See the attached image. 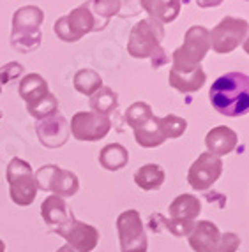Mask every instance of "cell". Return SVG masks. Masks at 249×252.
Masks as SVG:
<instances>
[{
	"instance_id": "obj_34",
	"label": "cell",
	"mask_w": 249,
	"mask_h": 252,
	"mask_svg": "<svg viewBox=\"0 0 249 252\" xmlns=\"http://www.w3.org/2000/svg\"><path fill=\"white\" fill-rule=\"evenodd\" d=\"M224 0H196V4L202 9H211V7H217V5L223 4Z\"/></svg>"
},
{
	"instance_id": "obj_37",
	"label": "cell",
	"mask_w": 249,
	"mask_h": 252,
	"mask_svg": "<svg viewBox=\"0 0 249 252\" xmlns=\"http://www.w3.org/2000/svg\"><path fill=\"white\" fill-rule=\"evenodd\" d=\"M0 252H5V244L2 240H0Z\"/></svg>"
},
{
	"instance_id": "obj_22",
	"label": "cell",
	"mask_w": 249,
	"mask_h": 252,
	"mask_svg": "<svg viewBox=\"0 0 249 252\" xmlns=\"http://www.w3.org/2000/svg\"><path fill=\"white\" fill-rule=\"evenodd\" d=\"M168 212L172 219H193V220H196V217L202 212V203L193 194H180L172 201Z\"/></svg>"
},
{
	"instance_id": "obj_13",
	"label": "cell",
	"mask_w": 249,
	"mask_h": 252,
	"mask_svg": "<svg viewBox=\"0 0 249 252\" xmlns=\"http://www.w3.org/2000/svg\"><path fill=\"white\" fill-rule=\"evenodd\" d=\"M221 238L219 227L212 220H196L194 229L187 236L189 247L194 252H211Z\"/></svg>"
},
{
	"instance_id": "obj_31",
	"label": "cell",
	"mask_w": 249,
	"mask_h": 252,
	"mask_svg": "<svg viewBox=\"0 0 249 252\" xmlns=\"http://www.w3.org/2000/svg\"><path fill=\"white\" fill-rule=\"evenodd\" d=\"M161 127L165 130L166 139H177L186 132L187 122L182 117H177V115H166V117L161 118Z\"/></svg>"
},
{
	"instance_id": "obj_33",
	"label": "cell",
	"mask_w": 249,
	"mask_h": 252,
	"mask_svg": "<svg viewBox=\"0 0 249 252\" xmlns=\"http://www.w3.org/2000/svg\"><path fill=\"white\" fill-rule=\"evenodd\" d=\"M23 74V65L20 62H9L4 67H0V85H5L9 81L16 80Z\"/></svg>"
},
{
	"instance_id": "obj_11",
	"label": "cell",
	"mask_w": 249,
	"mask_h": 252,
	"mask_svg": "<svg viewBox=\"0 0 249 252\" xmlns=\"http://www.w3.org/2000/svg\"><path fill=\"white\" fill-rule=\"evenodd\" d=\"M55 233L62 236L69 247L76 252H92L99 244V231L90 224L76 220L74 215L66 224L55 227Z\"/></svg>"
},
{
	"instance_id": "obj_12",
	"label": "cell",
	"mask_w": 249,
	"mask_h": 252,
	"mask_svg": "<svg viewBox=\"0 0 249 252\" xmlns=\"http://www.w3.org/2000/svg\"><path fill=\"white\" fill-rule=\"evenodd\" d=\"M36 134L42 147L46 148H60L68 143L69 139V122L62 115L42 118L36 124Z\"/></svg>"
},
{
	"instance_id": "obj_18",
	"label": "cell",
	"mask_w": 249,
	"mask_h": 252,
	"mask_svg": "<svg viewBox=\"0 0 249 252\" xmlns=\"http://www.w3.org/2000/svg\"><path fill=\"white\" fill-rule=\"evenodd\" d=\"M41 215H42V220L48 226L59 227L72 217V212L69 210L66 199L60 198V196H55V194H50L41 205Z\"/></svg>"
},
{
	"instance_id": "obj_9",
	"label": "cell",
	"mask_w": 249,
	"mask_h": 252,
	"mask_svg": "<svg viewBox=\"0 0 249 252\" xmlns=\"http://www.w3.org/2000/svg\"><path fill=\"white\" fill-rule=\"evenodd\" d=\"M111 130L110 117L94 113V111H78L72 115L69 132L78 141H99L106 138Z\"/></svg>"
},
{
	"instance_id": "obj_36",
	"label": "cell",
	"mask_w": 249,
	"mask_h": 252,
	"mask_svg": "<svg viewBox=\"0 0 249 252\" xmlns=\"http://www.w3.org/2000/svg\"><path fill=\"white\" fill-rule=\"evenodd\" d=\"M57 252H76V251H74V249H71L69 245H64V247H60Z\"/></svg>"
},
{
	"instance_id": "obj_6",
	"label": "cell",
	"mask_w": 249,
	"mask_h": 252,
	"mask_svg": "<svg viewBox=\"0 0 249 252\" xmlns=\"http://www.w3.org/2000/svg\"><path fill=\"white\" fill-rule=\"evenodd\" d=\"M37 189L51 192L60 198H72L80 190V180L72 171L64 169L57 164H46L34 173Z\"/></svg>"
},
{
	"instance_id": "obj_27",
	"label": "cell",
	"mask_w": 249,
	"mask_h": 252,
	"mask_svg": "<svg viewBox=\"0 0 249 252\" xmlns=\"http://www.w3.org/2000/svg\"><path fill=\"white\" fill-rule=\"evenodd\" d=\"M152 117H154L152 108H150L147 102H142V101L133 102V104L126 109V113H124V120H126V124L131 127V129H136V127L147 124Z\"/></svg>"
},
{
	"instance_id": "obj_21",
	"label": "cell",
	"mask_w": 249,
	"mask_h": 252,
	"mask_svg": "<svg viewBox=\"0 0 249 252\" xmlns=\"http://www.w3.org/2000/svg\"><path fill=\"white\" fill-rule=\"evenodd\" d=\"M127 162H129V152L120 143L106 145L99 152V164L108 171H118L126 168Z\"/></svg>"
},
{
	"instance_id": "obj_30",
	"label": "cell",
	"mask_w": 249,
	"mask_h": 252,
	"mask_svg": "<svg viewBox=\"0 0 249 252\" xmlns=\"http://www.w3.org/2000/svg\"><path fill=\"white\" fill-rule=\"evenodd\" d=\"M161 220V224L172 233L173 236L182 238V236H189L191 231L194 229V224L196 220L193 219H172V217H163V215H156Z\"/></svg>"
},
{
	"instance_id": "obj_5",
	"label": "cell",
	"mask_w": 249,
	"mask_h": 252,
	"mask_svg": "<svg viewBox=\"0 0 249 252\" xmlns=\"http://www.w3.org/2000/svg\"><path fill=\"white\" fill-rule=\"evenodd\" d=\"M9 184V198L18 206H30L37 196V185L34 180V171L27 160L14 157L11 159L5 171Z\"/></svg>"
},
{
	"instance_id": "obj_14",
	"label": "cell",
	"mask_w": 249,
	"mask_h": 252,
	"mask_svg": "<svg viewBox=\"0 0 249 252\" xmlns=\"http://www.w3.org/2000/svg\"><path fill=\"white\" fill-rule=\"evenodd\" d=\"M205 147L209 154L215 157H223L237 147V132L226 126L214 127L205 136Z\"/></svg>"
},
{
	"instance_id": "obj_38",
	"label": "cell",
	"mask_w": 249,
	"mask_h": 252,
	"mask_svg": "<svg viewBox=\"0 0 249 252\" xmlns=\"http://www.w3.org/2000/svg\"><path fill=\"white\" fill-rule=\"evenodd\" d=\"M0 94H2V85H0Z\"/></svg>"
},
{
	"instance_id": "obj_24",
	"label": "cell",
	"mask_w": 249,
	"mask_h": 252,
	"mask_svg": "<svg viewBox=\"0 0 249 252\" xmlns=\"http://www.w3.org/2000/svg\"><path fill=\"white\" fill-rule=\"evenodd\" d=\"M89 104L94 113L110 117L118 106V95L113 89H110V87H101L96 94L90 95Z\"/></svg>"
},
{
	"instance_id": "obj_15",
	"label": "cell",
	"mask_w": 249,
	"mask_h": 252,
	"mask_svg": "<svg viewBox=\"0 0 249 252\" xmlns=\"http://www.w3.org/2000/svg\"><path fill=\"white\" fill-rule=\"evenodd\" d=\"M207 81V74L202 65L191 69V71H170V87L178 90L180 94L198 92Z\"/></svg>"
},
{
	"instance_id": "obj_39",
	"label": "cell",
	"mask_w": 249,
	"mask_h": 252,
	"mask_svg": "<svg viewBox=\"0 0 249 252\" xmlns=\"http://www.w3.org/2000/svg\"><path fill=\"white\" fill-rule=\"evenodd\" d=\"M0 118H2V111H0Z\"/></svg>"
},
{
	"instance_id": "obj_35",
	"label": "cell",
	"mask_w": 249,
	"mask_h": 252,
	"mask_svg": "<svg viewBox=\"0 0 249 252\" xmlns=\"http://www.w3.org/2000/svg\"><path fill=\"white\" fill-rule=\"evenodd\" d=\"M242 46H244V51H246V53L249 55V34L246 35V39L242 41Z\"/></svg>"
},
{
	"instance_id": "obj_25",
	"label": "cell",
	"mask_w": 249,
	"mask_h": 252,
	"mask_svg": "<svg viewBox=\"0 0 249 252\" xmlns=\"http://www.w3.org/2000/svg\"><path fill=\"white\" fill-rule=\"evenodd\" d=\"M72 85L76 92L90 97L103 87V78L94 69H80L72 78Z\"/></svg>"
},
{
	"instance_id": "obj_23",
	"label": "cell",
	"mask_w": 249,
	"mask_h": 252,
	"mask_svg": "<svg viewBox=\"0 0 249 252\" xmlns=\"http://www.w3.org/2000/svg\"><path fill=\"white\" fill-rule=\"evenodd\" d=\"M165 169L159 164H145L135 173V184L142 190H157L165 184Z\"/></svg>"
},
{
	"instance_id": "obj_28",
	"label": "cell",
	"mask_w": 249,
	"mask_h": 252,
	"mask_svg": "<svg viewBox=\"0 0 249 252\" xmlns=\"http://www.w3.org/2000/svg\"><path fill=\"white\" fill-rule=\"evenodd\" d=\"M90 7L97 20L101 21V25L106 27L111 18L120 14L122 2L120 0H90Z\"/></svg>"
},
{
	"instance_id": "obj_29",
	"label": "cell",
	"mask_w": 249,
	"mask_h": 252,
	"mask_svg": "<svg viewBox=\"0 0 249 252\" xmlns=\"http://www.w3.org/2000/svg\"><path fill=\"white\" fill-rule=\"evenodd\" d=\"M42 42L41 30L34 34H14L11 32V46L18 50L20 53H32L36 51Z\"/></svg>"
},
{
	"instance_id": "obj_1",
	"label": "cell",
	"mask_w": 249,
	"mask_h": 252,
	"mask_svg": "<svg viewBox=\"0 0 249 252\" xmlns=\"http://www.w3.org/2000/svg\"><path fill=\"white\" fill-rule=\"evenodd\" d=\"M211 104L224 117H242L249 113V76L226 72L212 83L209 90Z\"/></svg>"
},
{
	"instance_id": "obj_19",
	"label": "cell",
	"mask_w": 249,
	"mask_h": 252,
	"mask_svg": "<svg viewBox=\"0 0 249 252\" xmlns=\"http://www.w3.org/2000/svg\"><path fill=\"white\" fill-rule=\"evenodd\" d=\"M135 130V139L140 147L143 148H156L166 141L165 130L161 127V118L154 115L147 124L136 127Z\"/></svg>"
},
{
	"instance_id": "obj_20",
	"label": "cell",
	"mask_w": 249,
	"mask_h": 252,
	"mask_svg": "<svg viewBox=\"0 0 249 252\" xmlns=\"http://www.w3.org/2000/svg\"><path fill=\"white\" fill-rule=\"evenodd\" d=\"M48 92H50L48 81L41 74H37V72L23 76V80L20 81V87H18V94L25 101V104L37 101L42 95H46Z\"/></svg>"
},
{
	"instance_id": "obj_32",
	"label": "cell",
	"mask_w": 249,
	"mask_h": 252,
	"mask_svg": "<svg viewBox=\"0 0 249 252\" xmlns=\"http://www.w3.org/2000/svg\"><path fill=\"white\" fill-rule=\"evenodd\" d=\"M241 247V238L235 233H221V238L211 252H237Z\"/></svg>"
},
{
	"instance_id": "obj_3",
	"label": "cell",
	"mask_w": 249,
	"mask_h": 252,
	"mask_svg": "<svg viewBox=\"0 0 249 252\" xmlns=\"http://www.w3.org/2000/svg\"><path fill=\"white\" fill-rule=\"evenodd\" d=\"M103 29L105 27L101 25V21L97 20L96 14L92 13L90 0L78 5L76 9H72L71 13L66 14V16H60L53 25V32L64 42H76L90 32Z\"/></svg>"
},
{
	"instance_id": "obj_16",
	"label": "cell",
	"mask_w": 249,
	"mask_h": 252,
	"mask_svg": "<svg viewBox=\"0 0 249 252\" xmlns=\"http://www.w3.org/2000/svg\"><path fill=\"white\" fill-rule=\"evenodd\" d=\"M44 13L37 5H23L13 14V32L14 34H34L41 30Z\"/></svg>"
},
{
	"instance_id": "obj_7",
	"label": "cell",
	"mask_w": 249,
	"mask_h": 252,
	"mask_svg": "<svg viewBox=\"0 0 249 252\" xmlns=\"http://www.w3.org/2000/svg\"><path fill=\"white\" fill-rule=\"evenodd\" d=\"M249 32V23L242 18L224 16L212 30H209L211 35V50L215 53L226 55L239 48Z\"/></svg>"
},
{
	"instance_id": "obj_26",
	"label": "cell",
	"mask_w": 249,
	"mask_h": 252,
	"mask_svg": "<svg viewBox=\"0 0 249 252\" xmlns=\"http://www.w3.org/2000/svg\"><path fill=\"white\" fill-rule=\"evenodd\" d=\"M27 111L30 117H34L36 120H42V118L53 117L59 113V101L51 92H48L46 95H42L37 101L27 104Z\"/></svg>"
},
{
	"instance_id": "obj_4",
	"label": "cell",
	"mask_w": 249,
	"mask_h": 252,
	"mask_svg": "<svg viewBox=\"0 0 249 252\" xmlns=\"http://www.w3.org/2000/svg\"><path fill=\"white\" fill-rule=\"evenodd\" d=\"M211 50V35L202 25H194L184 35L182 46L173 51V67L175 71H191L202 65V60Z\"/></svg>"
},
{
	"instance_id": "obj_10",
	"label": "cell",
	"mask_w": 249,
	"mask_h": 252,
	"mask_svg": "<svg viewBox=\"0 0 249 252\" xmlns=\"http://www.w3.org/2000/svg\"><path fill=\"white\" fill-rule=\"evenodd\" d=\"M223 175V160L209 152H203L198 159L191 164L187 171V184L194 190H207Z\"/></svg>"
},
{
	"instance_id": "obj_17",
	"label": "cell",
	"mask_w": 249,
	"mask_h": 252,
	"mask_svg": "<svg viewBox=\"0 0 249 252\" xmlns=\"http://www.w3.org/2000/svg\"><path fill=\"white\" fill-rule=\"evenodd\" d=\"M140 5L147 11L148 18L159 23H172L180 14V0H140Z\"/></svg>"
},
{
	"instance_id": "obj_8",
	"label": "cell",
	"mask_w": 249,
	"mask_h": 252,
	"mask_svg": "<svg viewBox=\"0 0 249 252\" xmlns=\"http://www.w3.org/2000/svg\"><path fill=\"white\" fill-rule=\"evenodd\" d=\"M117 233L122 252H147L148 240L138 210L131 208V210H126L118 215Z\"/></svg>"
},
{
	"instance_id": "obj_2",
	"label": "cell",
	"mask_w": 249,
	"mask_h": 252,
	"mask_svg": "<svg viewBox=\"0 0 249 252\" xmlns=\"http://www.w3.org/2000/svg\"><path fill=\"white\" fill-rule=\"evenodd\" d=\"M165 27L152 18L140 20L131 29L127 41V53L133 59H150L152 67H159L168 62V57L163 48Z\"/></svg>"
}]
</instances>
